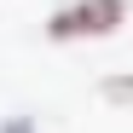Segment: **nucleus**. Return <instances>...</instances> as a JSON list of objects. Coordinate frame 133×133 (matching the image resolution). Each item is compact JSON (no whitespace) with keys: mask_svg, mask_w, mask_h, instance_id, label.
Masks as SVG:
<instances>
[{"mask_svg":"<svg viewBox=\"0 0 133 133\" xmlns=\"http://www.w3.org/2000/svg\"><path fill=\"white\" fill-rule=\"evenodd\" d=\"M122 0H75V6H64V12H52V23H46V35L52 41H75V35H110L122 23Z\"/></svg>","mask_w":133,"mask_h":133,"instance_id":"obj_1","label":"nucleus"},{"mask_svg":"<svg viewBox=\"0 0 133 133\" xmlns=\"http://www.w3.org/2000/svg\"><path fill=\"white\" fill-rule=\"evenodd\" d=\"M0 133H35V122L29 116H12V122H0Z\"/></svg>","mask_w":133,"mask_h":133,"instance_id":"obj_3","label":"nucleus"},{"mask_svg":"<svg viewBox=\"0 0 133 133\" xmlns=\"http://www.w3.org/2000/svg\"><path fill=\"white\" fill-rule=\"evenodd\" d=\"M104 98H116V104H133V81H127V75L104 81Z\"/></svg>","mask_w":133,"mask_h":133,"instance_id":"obj_2","label":"nucleus"}]
</instances>
